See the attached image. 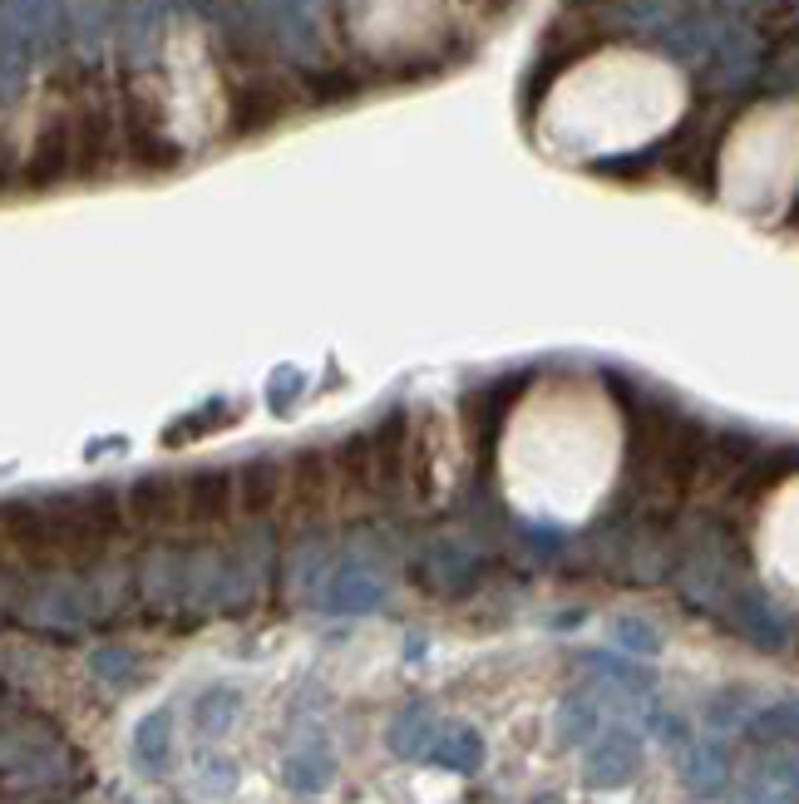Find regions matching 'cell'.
<instances>
[{
	"label": "cell",
	"instance_id": "cell-7",
	"mask_svg": "<svg viewBox=\"0 0 799 804\" xmlns=\"http://www.w3.org/2000/svg\"><path fill=\"white\" fill-rule=\"evenodd\" d=\"M479 761H484V751H479V736H470V730H459V736L449 740V755H445V765H454V770L474 775V770H479Z\"/></svg>",
	"mask_w": 799,
	"mask_h": 804
},
{
	"label": "cell",
	"instance_id": "cell-1",
	"mask_svg": "<svg viewBox=\"0 0 799 804\" xmlns=\"http://www.w3.org/2000/svg\"><path fill=\"white\" fill-rule=\"evenodd\" d=\"M233 474L223 469H203L192 474V479H183V524L192 528H208V524H227L233 518Z\"/></svg>",
	"mask_w": 799,
	"mask_h": 804
},
{
	"label": "cell",
	"instance_id": "cell-6",
	"mask_svg": "<svg viewBox=\"0 0 799 804\" xmlns=\"http://www.w3.org/2000/svg\"><path fill=\"white\" fill-rule=\"evenodd\" d=\"M163 761H168V711H159L139 726V765L149 775H159Z\"/></svg>",
	"mask_w": 799,
	"mask_h": 804
},
{
	"label": "cell",
	"instance_id": "cell-8",
	"mask_svg": "<svg viewBox=\"0 0 799 804\" xmlns=\"http://www.w3.org/2000/svg\"><path fill=\"white\" fill-rule=\"evenodd\" d=\"M617 632H622V642H627V646H657V637H647V627H637V623H622Z\"/></svg>",
	"mask_w": 799,
	"mask_h": 804
},
{
	"label": "cell",
	"instance_id": "cell-5",
	"mask_svg": "<svg viewBox=\"0 0 799 804\" xmlns=\"http://www.w3.org/2000/svg\"><path fill=\"white\" fill-rule=\"evenodd\" d=\"M233 493H237V508L252 518L272 514L282 499V469L272 460H252L242 474H233Z\"/></svg>",
	"mask_w": 799,
	"mask_h": 804
},
{
	"label": "cell",
	"instance_id": "cell-2",
	"mask_svg": "<svg viewBox=\"0 0 799 804\" xmlns=\"http://www.w3.org/2000/svg\"><path fill=\"white\" fill-rule=\"evenodd\" d=\"M227 109H233V134H257L287 114V95H282L277 79H247L233 89Z\"/></svg>",
	"mask_w": 799,
	"mask_h": 804
},
{
	"label": "cell",
	"instance_id": "cell-3",
	"mask_svg": "<svg viewBox=\"0 0 799 804\" xmlns=\"http://www.w3.org/2000/svg\"><path fill=\"white\" fill-rule=\"evenodd\" d=\"M128 508L143 528H183V479H139Z\"/></svg>",
	"mask_w": 799,
	"mask_h": 804
},
{
	"label": "cell",
	"instance_id": "cell-4",
	"mask_svg": "<svg viewBox=\"0 0 799 804\" xmlns=\"http://www.w3.org/2000/svg\"><path fill=\"white\" fill-rule=\"evenodd\" d=\"M330 464L321 460V454H297V464H291V489L282 483V499H291V514L297 518H321V508H326L330 499Z\"/></svg>",
	"mask_w": 799,
	"mask_h": 804
}]
</instances>
